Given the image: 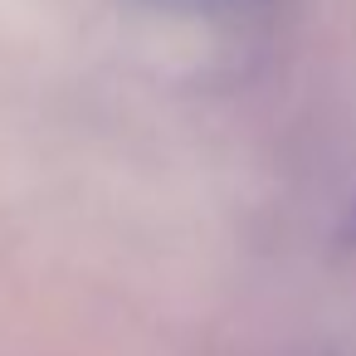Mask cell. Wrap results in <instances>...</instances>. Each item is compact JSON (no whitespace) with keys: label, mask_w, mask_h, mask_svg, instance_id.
Masks as SVG:
<instances>
[{"label":"cell","mask_w":356,"mask_h":356,"mask_svg":"<svg viewBox=\"0 0 356 356\" xmlns=\"http://www.w3.org/2000/svg\"><path fill=\"white\" fill-rule=\"evenodd\" d=\"M337 239H341L346 249H356V191H351V200H346V215H341V229H337Z\"/></svg>","instance_id":"1"}]
</instances>
